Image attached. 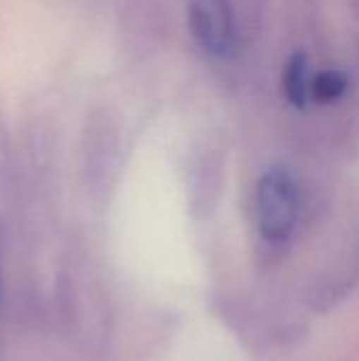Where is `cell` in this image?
Returning <instances> with one entry per match:
<instances>
[{"label": "cell", "mask_w": 359, "mask_h": 361, "mask_svg": "<svg viewBox=\"0 0 359 361\" xmlns=\"http://www.w3.org/2000/svg\"><path fill=\"white\" fill-rule=\"evenodd\" d=\"M260 233L269 241H286L298 220V190L286 169H269L256 190Z\"/></svg>", "instance_id": "obj_1"}, {"label": "cell", "mask_w": 359, "mask_h": 361, "mask_svg": "<svg viewBox=\"0 0 359 361\" xmlns=\"http://www.w3.org/2000/svg\"><path fill=\"white\" fill-rule=\"evenodd\" d=\"M190 27L212 55H226L235 44V15L229 0H193Z\"/></svg>", "instance_id": "obj_2"}, {"label": "cell", "mask_w": 359, "mask_h": 361, "mask_svg": "<svg viewBox=\"0 0 359 361\" xmlns=\"http://www.w3.org/2000/svg\"><path fill=\"white\" fill-rule=\"evenodd\" d=\"M309 61L305 57V53L296 51L284 70V93L288 97L290 104L303 108L307 104L309 97Z\"/></svg>", "instance_id": "obj_3"}, {"label": "cell", "mask_w": 359, "mask_h": 361, "mask_svg": "<svg viewBox=\"0 0 359 361\" xmlns=\"http://www.w3.org/2000/svg\"><path fill=\"white\" fill-rule=\"evenodd\" d=\"M345 89H347L345 74L339 70H326L315 76V80L311 85V95L322 104H330V102H336L339 97H343Z\"/></svg>", "instance_id": "obj_4"}, {"label": "cell", "mask_w": 359, "mask_h": 361, "mask_svg": "<svg viewBox=\"0 0 359 361\" xmlns=\"http://www.w3.org/2000/svg\"><path fill=\"white\" fill-rule=\"evenodd\" d=\"M6 152H8V133H6L4 116H2V112H0V165H2L4 159H6Z\"/></svg>", "instance_id": "obj_5"}]
</instances>
